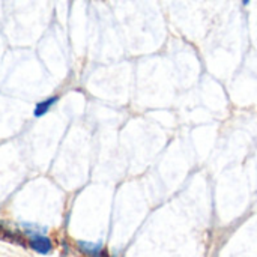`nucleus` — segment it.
<instances>
[{"mask_svg": "<svg viewBox=\"0 0 257 257\" xmlns=\"http://www.w3.org/2000/svg\"><path fill=\"white\" fill-rule=\"evenodd\" d=\"M29 244H30V248L35 250V251L39 253V254H48V253L53 250V242H51V239L47 238V236H42V235H35V236L29 241Z\"/></svg>", "mask_w": 257, "mask_h": 257, "instance_id": "obj_1", "label": "nucleus"}, {"mask_svg": "<svg viewBox=\"0 0 257 257\" xmlns=\"http://www.w3.org/2000/svg\"><path fill=\"white\" fill-rule=\"evenodd\" d=\"M80 251L87 257H101L102 254V245L101 244H92V242H84L78 241L77 242Z\"/></svg>", "mask_w": 257, "mask_h": 257, "instance_id": "obj_2", "label": "nucleus"}, {"mask_svg": "<svg viewBox=\"0 0 257 257\" xmlns=\"http://www.w3.org/2000/svg\"><path fill=\"white\" fill-rule=\"evenodd\" d=\"M57 101H59V96H51V98H47V99L38 102L36 107H35V110H33V116H35V117L44 116L47 111H50V108H51Z\"/></svg>", "mask_w": 257, "mask_h": 257, "instance_id": "obj_3", "label": "nucleus"}, {"mask_svg": "<svg viewBox=\"0 0 257 257\" xmlns=\"http://www.w3.org/2000/svg\"><path fill=\"white\" fill-rule=\"evenodd\" d=\"M101 257H108V253H107L105 250H102V254H101Z\"/></svg>", "mask_w": 257, "mask_h": 257, "instance_id": "obj_4", "label": "nucleus"}, {"mask_svg": "<svg viewBox=\"0 0 257 257\" xmlns=\"http://www.w3.org/2000/svg\"><path fill=\"white\" fill-rule=\"evenodd\" d=\"M242 2H244V5H248V2H250V0H242Z\"/></svg>", "mask_w": 257, "mask_h": 257, "instance_id": "obj_5", "label": "nucleus"}]
</instances>
